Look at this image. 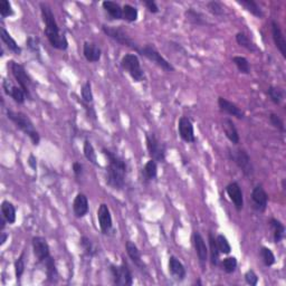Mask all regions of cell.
<instances>
[{"label":"cell","instance_id":"1","mask_svg":"<svg viewBox=\"0 0 286 286\" xmlns=\"http://www.w3.org/2000/svg\"><path fill=\"white\" fill-rule=\"evenodd\" d=\"M102 152L107 159L105 170L106 184L113 190L122 191L125 188L127 172H129L126 161L106 148H103Z\"/></svg>","mask_w":286,"mask_h":286},{"label":"cell","instance_id":"2","mask_svg":"<svg viewBox=\"0 0 286 286\" xmlns=\"http://www.w3.org/2000/svg\"><path fill=\"white\" fill-rule=\"evenodd\" d=\"M41 14L42 21L45 24L44 34L47 38L52 47L59 51H66L68 48V41L64 33L61 32L60 26L57 24L55 15H54L51 6L47 3L41 2Z\"/></svg>","mask_w":286,"mask_h":286},{"label":"cell","instance_id":"3","mask_svg":"<svg viewBox=\"0 0 286 286\" xmlns=\"http://www.w3.org/2000/svg\"><path fill=\"white\" fill-rule=\"evenodd\" d=\"M6 114L9 121L13 122L18 130H20L22 133L30 139L33 145H40L41 135L28 115L22 113V112H15L11 110H7Z\"/></svg>","mask_w":286,"mask_h":286},{"label":"cell","instance_id":"4","mask_svg":"<svg viewBox=\"0 0 286 286\" xmlns=\"http://www.w3.org/2000/svg\"><path fill=\"white\" fill-rule=\"evenodd\" d=\"M8 68L11 71V74L15 77V80L17 81L19 87L25 92L27 100H30V101H32V86H34V82L32 77H30L28 73H27L24 65L19 64L15 61H9Z\"/></svg>","mask_w":286,"mask_h":286},{"label":"cell","instance_id":"5","mask_svg":"<svg viewBox=\"0 0 286 286\" xmlns=\"http://www.w3.org/2000/svg\"><path fill=\"white\" fill-rule=\"evenodd\" d=\"M120 64L123 71L126 72L135 83H141L145 80V74L141 67L140 60L135 54H125Z\"/></svg>","mask_w":286,"mask_h":286},{"label":"cell","instance_id":"6","mask_svg":"<svg viewBox=\"0 0 286 286\" xmlns=\"http://www.w3.org/2000/svg\"><path fill=\"white\" fill-rule=\"evenodd\" d=\"M110 273L114 285L131 286L133 284L132 270L124 258L120 265H110Z\"/></svg>","mask_w":286,"mask_h":286},{"label":"cell","instance_id":"7","mask_svg":"<svg viewBox=\"0 0 286 286\" xmlns=\"http://www.w3.org/2000/svg\"><path fill=\"white\" fill-rule=\"evenodd\" d=\"M102 32L105 34L107 37L111 38V40L117 41L118 44L122 46H126V47L133 49L134 52L138 53L139 49H140V46H139L137 42H135L132 38H131L129 35H127L124 30L121 28V27L103 25Z\"/></svg>","mask_w":286,"mask_h":286},{"label":"cell","instance_id":"8","mask_svg":"<svg viewBox=\"0 0 286 286\" xmlns=\"http://www.w3.org/2000/svg\"><path fill=\"white\" fill-rule=\"evenodd\" d=\"M228 158L237 165L238 169L246 177L253 176L254 167L249 154L244 149H228Z\"/></svg>","mask_w":286,"mask_h":286},{"label":"cell","instance_id":"9","mask_svg":"<svg viewBox=\"0 0 286 286\" xmlns=\"http://www.w3.org/2000/svg\"><path fill=\"white\" fill-rule=\"evenodd\" d=\"M145 143L150 158L156 161L157 163L158 162L163 163L165 161V152H167L164 143H162L154 133L145 134Z\"/></svg>","mask_w":286,"mask_h":286},{"label":"cell","instance_id":"10","mask_svg":"<svg viewBox=\"0 0 286 286\" xmlns=\"http://www.w3.org/2000/svg\"><path fill=\"white\" fill-rule=\"evenodd\" d=\"M138 54H140L141 56L145 57V59L149 60L150 61H152L153 64H156L158 67L162 68L165 72H175L173 65L165 60L152 45L142 46V47L139 49Z\"/></svg>","mask_w":286,"mask_h":286},{"label":"cell","instance_id":"11","mask_svg":"<svg viewBox=\"0 0 286 286\" xmlns=\"http://www.w3.org/2000/svg\"><path fill=\"white\" fill-rule=\"evenodd\" d=\"M32 246L35 257L40 264H42L46 260H48L51 255V248L46 238L41 236H35L32 239Z\"/></svg>","mask_w":286,"mask_h":286},{"label":"cell","instance_id":"12","mask_svg":"<svg viewBox=\"0 0 286 286\" xmlns=\"http://www.w3.org/2000/svg\"><path fill=\"white\" fill-rule=\"evenodd\" d=\"M98 220L100 229L103 235H111L113 233V219H112L111 210L106 204H101L98 209Z\"/></svg>","mask_w":286,"mask_h":286},{"label":"cell","instance_id":"13","mask_svg":"<svg viewBox=\"0 0 286 286\" xmlns=\"http://www.w3.org/2000/svg\"><path fill=\"white\" fill-rule=\"evenodd\" d=\"M178 133L181 140L187 143H195L197 141L195 135L194 123L188 117H181L178 122Z\"/></svg>","mask_w":286,"mask_h":286},{"label":"cell","instance_id":"14","mask_svg":"<svg viewBox=\"0 0 286 286\" xmlns=\"http://www.w3.org/2000/svg\"><path fill=\"white\" fill-rule=\"evenodd\" d=\"M192 242H194L196 255L198 257L200 265L204 267L206 263L209 260V250H208V246L206 245L204 238L199 231H194V234H192Z\"/></svg>","mask_w":286,"mask_h":286},{"label":"cell","instance_id":"15","mask_svg":"<svg viewBox=\"0 0 286 286\" xmlns=\"http://www.w3.org/2000/svg\"><path fill=\"white\" fill-rule=\"evenodd\" d=\"M252 202H253V207L255 210L264 212L267 209L268 206V195L267 192L265 191V189L263 188L262 184L255 185L252 190Z\"/></svg>","mask_w":286,"mask_h":286},{"label":"cell","instance_id":"16","mask_svg":"<svg viewBox=\"0 0 286 286\" xmlns=\"http://www.w3.org/2000/svg\"><path fill=\"white\" fill-rule=\"evenodd\" d=\"M226 192L229 197L230 202L234 204L235 209L237 211H242L244 208V194L238 183H230L226 187Z\"/></svg>","mask_w":286,"mask_h":286},{"label":"cell","instance_id":"17","mask_svg":"<svg viewBox=\"0 0 286 286\" xmlns=\"http://www.w3.org/2000/svg\"><path fill=\"white\" fill-rule=\"evenodd\" d=\"M168 270L170 276L176 282H183L187 276V270L184 265L181 263L179 258L176 256H170L168 262Z\"/></svg>","mask_w":286,"mask_h":286},{"label":"cell","instance_id":"18","mask_svg":"<svg viewBox=\"0 0 286 286\" xmlns=\"http://www.w3.org/2000/svg\"><path fill=\"white\" fill-rule=\"evenodd\" d=\"M218 106L223 113H226L230 115V117H234L238 120H243L245 118V113L242 111L241 107H238L235 103L228 101L227 99L223 98V96L218 98Z\"/></svg>","mask_w":286,"mask_h":286},{"label":"cell","instance_id":"19","mask_svg":"<svg viewBox=\"0 0 286 286\" xmlns=\"http://www.w3.org/2000/svg\"><path fill=\"white\" fill-rule=\"evenodd\" d=\"M90 211V204H88V198L86 195L77 194L73 202V212L76 218H84Z\"/></svg>","mask_w":286,"mask_h":286},{"label":"cell","instance_id":"20","mask_svg":"<svg viewBox=\"0 0 286 286\" xmlns=\"http://www.w3.org/2000/svg\"><path fill=\"white\" fill-rule=\"evenodd\" d=\"M270 26H272V37L274 41V44H275L276 48L280 51L282 56L286 57V41L284 37V34L282 32V28L280 24L276 20H272L270 22Z\"/></svg>","mask_w":286,"mask_h":286},{"label":"cell","instance_id":"21","mask_svg":"<svg viewBox=\"0 0 286 286\" xmlns=\"http://www.w3.org/2000/svg\"><path fill=\"white\" fill-rule=\"evenodd\" d=\"M2 88L6 94L10 96L17 104H24L26 102L27 96L25 92L19 86H15V85L11 84L8 80H3Z\"/></svg>","mask_w":286,"mask_h":286},{"label":"cell","instance_id":"22","mask_svg":"<svg viewBox=\"0 0 286 286\" xmlns=\"http://www.w3.org/2000/svg\"><path fill=\"white\" fill-rule=\"evenodd\" d=\"M125 250H126L127 256H129L130 260L132 261L133 264L137 266L139 269L142 270V272H145L146 266H145L144 263H143L141 253H140V250H139L138 246L135 245L133 242L127 241L125 243Z\"/></svg>","mask_w":286,"mask_h":286},{"label":"cell","instance_id":"23","mask_svg":"<svg viewBox=\"0 0 286 286\" xmlns=\"http://www.w3.org/2000/svg\"><path fill=\"white\" fill-rule=\"evenodd\" d=\"M83 55L85 60L90 63H96L100 61L102 57V49L95 42L85 41L83 44Z\"/></svg>","mask_w":286,"mask_h":286},{"label":"cell","instance_id":"24","mask_svg":"<svg viewBox=\"0 0 286 286\" xmlns=\"http://www.w3.org/2000/svg\"><path fill=\"white\" fill-rule=\"evenodd\" d=\"M222 126H223L224 133H225L228 140L233 143V144L237 145L239 141H241V138H239L238 130L237 127H236L233 120L229 118H224L222 121Z\"/></svg>","mask_w":286,"mask_h":286},{"label":"cell","instance_id":"25","mask_svg":"<svg viewBox=\"0 0 286 286\" xmlns=\"http://www.w3.org/2000/svg\"><path fill=\"white\" fill-rule=\"evenodd\" d=\"M102 7L105 13L109 15L111 19L113 20H121L123 19L122 15V6L119 2L110 1V0H105L102 2Z\"/></svg>","mask_w":286,"mask_h":286},{"label":"cell","instance_id":"26","mask_svg":"<svg viewBox=\"0 0 286 286\" xmlns=\"http://www.w3.org/2000/svg\"><path fill=\"white\" fill-rule=\"evenodd\" d=\"M0 37H1V41L3 44L6 45V47L9 49V51L15 54V55H21L22 49L20 46L17 44V41L11 37V35L7 32L5 27H1V32H0Z\"/></svg>","mask_w":286,"mask_h":286},{"label":"cell","instance_id":"27","mask_svg":"<svg viewBox=\"0 0 286 286\" xmlns=\"http://www.w3.org/2000/svg\"><path fill=\"white\" fill-rule=\"evenodd\" d=\"M41 265L45 267L47 282L53 284H56L57 282H59V270H57V267H56L55 258L51 256L48 260H46L44 263H42Z\"/></svg>","mask_w":286,"mask_h":286},{"label":"cell","instance_id":"28","mask_svg":"<svg viewBox=\"0 0 286 286\" xmlns=\"http://www.w3.org/2000/svg\"><path fill=\"white\" fill-rule=\"evenodd\" d=\"M270 229L273 231V239L275 244H280L285 237V226L284 224L276 218H270L268 222Z\"/></svg>","mask_w":286,"mask_h":286},{"label":"cell","instance_id":"29","mask_svg":"<svg viewBox=\"0 0 286 286\" xmlns=\"http://www.w3.org/2000/svg\"><path fill=\"white\" fill-rule=\"evenodd\" d=\"M208 244H209V247H208V250H209V260L212 266H219L220 263V252L218 249L217 243H216V237L214 234L209 231L208 234Z\"/></svg>","mask_w":286,"mask_h":286},{"label":"cell","instance_id":"30","mask_svg":"<svg viewBox=\"0 0 286 286\" xmlns=\"http://www.w3.org/2000/svg\"><path fill=\"white\" fill-rule=\"evenodd\" d=\"M1 215L9 225L16 223V208H15L14 204L8 200H3L1 203Z\"/></svg>","mask_w":286,"mask_h":286},{"label":"cell","instance_id":"31","mask_svg":"<svg viewBox=\"0 0 286 286\" xmlns=\"http://www.w3.org/2000/svg\"><path fill=\"white\" fill-rule=\"evenodd\" d=\"M238 3V5H241L242 7H244V8L255 16L256 18H260L262 19L264 17V13H263V9L261 8V6L258 5L256 1H254V0H237L236 1Z\"/></svg>","mask_w":286,"mask_h":286},{"label":"cell","instance_id":"32","mask_svg":"<svg viewBox=\"0 0 286 286\" xmlns=\"http://www.w3.org/2000/svg\"><path fill=\"white\" fill-rule=\"evenodd\" d=\"M80 246L83 249V253L87 257H95L99 254V248L87 236H82L80 238Z\"/></svg>","mask_w":286,"mask_h":286},{"label":"cell","instance_id":"33","mask_svg":"<svg viewBox=\"0 0 286 286\" xmlns=\"http://www.w3.org/2000/svg\"><path fill=\"white\" fill-rule=\"evenodd\" d=\"M184 17L185 19H187V21H189L192 25H196V26L208 25L207 19L204 18V15L192 8H189L188 10L184 11Z\"/></svg>","mask_w":286,"mask_h":286},{"label":"cell","instance_id":"34","mask_svg":"<svg viewBox=\"0 0 286 286\" xmlns=\"http://www.w3.org/2000/svg\"><path fill=\"white\" fill-rule=\"evenodd\" d=\"M142 176H143V180L145 183H150L156 179L158 177V164L157 162L154 160H149L146 163L144 164V167L142 169Z\"/></svg>","mask_w":286,"mask_h":286},{"label":"cell","instance_id":"35","mask_svg":"<svg viewBox=\"0 0 286 286\" xmlns=\"http://www.w3.org/2000/svg\"><path fill=\"white\" fill-rule=\"evenodd\" d=\"M236 41H237V44L241 46V47H244L245 49H247V51L252 52V53L260 51V49H258V47L256 46V44H255L254 41H250V38L243 32H239V33L236 34Z\"/></svg>","mask_w":286,"mask_h":286},{"label":"cell","instance_id":"36","mask_svg":"<svg viewBox=\"0 0 286 286\" xmlns=\"http://www.w3.org/2000/svg\"><path fill=\"white\" fill-rule=\"evenodd\" d=\"M83 152H84V157L91 162L92 164H94L95 167H100L99 161H98V156H96L95 149L93 146L92 142L90 140H85L84 144H83Z\"/></svg>","mask_w":286,"mask_h":286},{"label":"cell","instance_id":"37","mask_svg":"<svg viewBox=\"0 0 286 286\" xmlns=\"http://www.w3.org/2000/svg\"><path fill=\"white\" fill-rule=\"evenodd\" d=\"M267 95L270 101H272L274 104L280 105L284 100L285 91L283 90V88L277 87V86H269L267 88Z\"/></svg>","mask_w":286,"mask_h":286},{"label":"cell","instance_id":"38","mask_svg":"<svg viewBox=\"0 0 286 286\" xmlns=\"http://www.w3.org/2000/svg\"><path fill=\"white\" fill-rule=\"evenodd\" d=\"M122 15H123V20L127 22H134L138 20L139 18V10L135 8L134 6L126 3L122 7Z\"/></svg>","mask_w":286,"mask_h":286},{"label":"cell","instance_id":"39","mask_svg":"<svg viewBox=\"0 0 286 286\" xmlns=\"http://www.w3.org/2000/svg\"><path fill=\"white\" fill-rule=\"evenodd\" d=\"M233 63L235 64V66L237 67L238 72L242 73V74L248 75L250 74V65L248 60L246 59L244 56H235L233 57Z\"/></svg>","mask_w":286,"mask_h":286},{"label":"cell","instance_id":"40","mask_svg":"<svg viewBox=\"0 0 286 286\" xmlns=\"http://www.w3.org/2000/svg\"><path fill=\"white\" fill-rule=\"evenodd\" d=\"M219 265L226 274H233L237 268L238 262L235 256H227L219 263Z\"/></svg>","mask_w":286,"mask_h":286},{"label":"cell","instance_id":"41","mask_svg":"<svg viewBox=\"0 0 286 286\" xmlns=\"http://www.w3.org/2000/svg\"><path fill=\"white\" fill-rule=\"evenodd\" d=\"M260 255H261L263 264H264L266 267H270V266H273L274 264H275V262H276L275 255H274L272 249H269L268 247L263 246L260 250Z\"/></svg>","mask_w":286,"mask_h":286},{"label":"cell","instance_id":"42","mask_svg":"<svg viewBox=\"0 0 286 286\" xmlns=\"http://www.w3.org/2000/svg\"><path fill=\"white\" fill-rule=\"evenodd\" d=\"M216 243H217V246H218L220 254H224V255L230 254L231 245H230V243L228 242V239L225 235L219 234V235L216 236Z\"/></svg>","mask_w":286,"mask_h":286},{"label":"cell","instance_id":"43","mask_svg":"<svg viewBox=\"0 0 286 286\" xmlns=\"http://www.w3.org/2000/svg\"><path fill=\"white\" fill-rule=\"evenodd\" d=\"M25 256H26L25 252H22V253L20 254V256H19V257L17 258V260L15 261L14 267H15V275H16L17 281H20L21 276L24 275V273H25V268H26Z\"/></svg>","mask_w":286,"mask_h":286},{"label":"cell","instance_id":"44","mask_svg":"<svg viewBox=\"0 0 286 286\" xmlns=\"http://www.w3.org/2000/svg\"><path fill=\"white\" fill-rule=\"evenodd\" d=\"M81 96H82V102L92 104L93 100H94V96H93V91H92V84L90 81H87L85 83L82 88H81Z\"/></svg>","mask_w":286,"mask_h":286},{"label":"cell","instance_id":"45","mask_svg":"<svg viewBox=\"0 0 286 286\" xmlns=\"http://www.w3.org/2000/svg\"><path fill=\"white\" fill-rule=\"evenodd\" d=\"M206 6L208 11H209L211 15H214V16L222 17L225 15V8H224V6L218 1H209L207 2Z\"/></svg>","mask_w":286,"mask_h":286},{"label":"cell","instance_id":"46","mask_svg":"<svg viewBox=\"0 0 286 286\" xmlns=\"http://www.w3.org/2000/svg\"><path fill=\"white\" fill-rule=\"evenodd\" d=\"M268 120H269L270 125H273V127H275V129H277L282 133L285 132L284 121L282 120V118L280 117V115L276 114V113H270Z\"/></svg>","mask_w":286,"mask_h":286},{"label":"cell","instance_id":"47","mask_svg":"<svg viewBox=\"0 0 286 286\" xmlns=\"http://www.w3.org/2000/svg\"><path fill=\"white\" fill-rule=\"evenodd\" d=\"M0 15H1L2 18H8L15 15L13 6H11V3L8 0H2L0 2Z\"/></svg>","mask_w":286,"mask_h":286},{"label":"cell","instance_id":"48","mask_svg":"<svg viewBox=\"0 0 286 286\" xmlns=\"http://www.w3.org/2000/svg\"><path fill=\"white\" fill-rule=\"evenodd\" d=\"M26 45H27V48H28L34 55L40 56L41 52H40V41H38V38L34 36H29L26 41Z\"/></svg>","mask_w":286,"mask_h":286},{"label":"cell","instance_id":"49","mask_svg":"<svg viewBox=\"0 0 286 286\" xmlns=\"http://www.w3.org/2000/svg\"><path fill=\"white\" fill-rule=\"evenodd\" d=\"M245 282L250 286H256L258 284V276L253 269L247 270L245 273Z\"/></svg>","mask_w":286,"mask_h":286},{"label":"cell","instance_id":"50","mask_svg":"<svg viewBox=\"0 0 286 286\" xmlns=\"http://www.w3.org/2000/svg\"><path fill=\"white\" fill-rule=\"evenodd\" d=\"M142 3L151 14L159 13V7H158L157 2L153 1V0H144V1H142Z\"/></svg>","mask_w":286,"mask_h":286},{"label":"cell","instance_id":"51","mask_svg":"<svg viewBox=\"0 0 286 286\" xmlns=\"http://www.w3.org/2000/svg\"><path fill=\"white\" fill-rule=\"evenodd\" d=\"M72 169H73V173H74L76 179H80V178L83 177L84 167H83V164L81 163V162H74V163H73V165H72Z\"/></svg>","mask_w":286,"mask_h":286},{"label":"cell","instance_id":"52","mask_svg":"<svg viewBox=\"0 0 286 286\" xmlns=\"http://www.w3.org/2000/svg\"><path fill=\"white\" fill-rule=\"evenodd\" d=\"M27 162H28V165L30 168H32V170L34 172L37 171V158L34 156V154H29L28 157V160H27Z\"/></svg>","mask_w":286,"mask_h":286},{"label":"cell","instance_id":"53","mask_svg":"<svg viewBox=\"0 0 286 286\" xmlns=\"http://www.w3.org/2000/svg\"><path fill=\"white\" fill-rule=\"evenodd\" d=\"M8 237H9V235L7 234V233H5V231H0V245L1 246H3L5 245V243L7 242V239H8Z\"/></svg>","mask_w":286,"mask_h":286},{"label":"cell","instance_id":"54","mask_svg":"<svg viewBox=\"0 0 286 286\" xmlns=\"http://www.w3.org/2000/svg\"><path fill=\"white\" fill-rule=\"evenodd\" d=\"M196 284H198V285H202V282H200V280H198L196 282Z\"/></svg>","mask_w":286,"mask_h":286}]
</instances>
